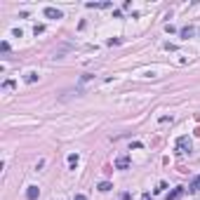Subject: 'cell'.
<instances>
[{
  "mask_svg": "<svg viewBox=\"0 0 200 200\" xmlns=\"http://www.w3.org/2000/svg\"><path fill=\"white\" fill-rule=\"evenodd\" d=\"M165 188H167V184H165V181H160L158 188H155V193H160V191H165Z\"/></svg>",
  "mask_w": 200,
  "mask_h": 200,
  "instance_id": "obj_13",
  "label": "cell"
},
{
  "mask_svg": "<svg viewBox=\"0 0 200 200\" xmlns=\"http://www.w3.org/2000/svg\"><path fill=\"white\" fill-rule=\"evenodd\" d=\"M198 191H200V174L188 184V193H198Z\"/></svg>",
  "mask_w": 200,
  "mask_h": 200,
  "instance_id": "obj_6",
  "label": "cell"
},
{
  "mask_svg": "<svg viewBox=\"0 0 200 200\" xmlns=\"http://www.w3.org/2000/svg\"><path fill=\"white\" fill-rule=\"evenodd\" d=\"M193 151V141L188 137H179L177 139V153H191Z\"/></svg>",
  "mask_w": 200,
  "mask_h": 200,
  "instance_id": "obj_1",
  "label": "cell"
},
{
  "mask_svg": "<svg viewBox=\"0 0 200 200\" xmlns=\"http://www.w3.org/2000/svg\"><path fill=\"white\" fill-rule=\"evenodd\" d=\"M130 198H132L130 193H122V195H120V200H130Z\"/></svg>",
  "mask_w": 200,
  "mask_h": 200,
  "instance_id": "obj_16",
  "label": "cell"
},
{
  "mask_svg": "<svg viewBox=\"0 0 200 200\" xmlns=\"http://www.w3.org/2000/svg\"><path fill=\"white\" fill-rule=\"evenodd\" d=\"M24 80H26L28 85H33V83L38 80V73H26V78H24Z\"/></svg>",
  "mask_w": 200,
  "mask_h": 200,
  "instance_id": "obj_10",
  "label": "cell"
},
{
  "mask_svg": "<svg viewBox=\"0 0 200 200\" xmlns=\"http://www.w3.org/2000/svg\"><path fill=\"white\" fill-rule=\"evenodd\" d=\"M12 87H14V83H12V80H5V83H2V90H12Z\"/></svg>",
  "mask_w": 200,
  "mask_h": 200,
  "instance_id": "obj_11",
  "label": "cell"
},
{
  "mask_svg": "<svg viewBox=\"0 0 200 200\" xmlns=\"http://www.w3.org/2000/svg\"><path fill=\"white\" fill-rule=\"evenodd\" d=\"M141 200H151V193H144V195H141Z\"/></svg>",
  "mask_w": 200,
  "mask_h": 200,
  "instance_id": "obj_18",
  "label": "cell"
},
{
  "mask_svg": "<svg viewBox=\"0 0 200 200\" xmlns=\"http://www.w3.org/2000/svg\"><path fill=\"white\" fill-rule=\"evenodd\" d=\"M97 188H99L101 193H106V191H111V188H113V184H111V181H101V184L97 186Z\"/></svg>",
  "mask_w": 200,
  "mask_h": 200,
  "instance_id": "obj_9",
  "label": "cell"
},
{
  "mask_svg": "<svg viewBox=\"0 0 200 200\" xmlns=\"http://www.w3.org/2000/svg\"><path fill=\"white\" fill-rule=\"evenodd\" d=\"M120 42H122L120 38H111V40H108V45H120Z\"/></svg>",
  "mask_w": 200,
  "mask_h": 200,
  "instance_id": "obj_15",
  "label": "cell"
},
{
  "mask_svg": "<svg viewBox=\"0 0 200 200\" xmlns=\"http://www.w3.org/2000/svg\"><path fill=\"white\" fill-rule=\"evenodd\" d=\"M193 36H195V28L193 26H184V28H181V38L188 40V38H193Z\"/></svg>",
  "mask_w": 200,
  "mask_h": 200,
  "instance_id": "obj_7",
  "label": "cell"
},
{
  "mask_svg": "<svg viewBox=\"0 0 200 200\" xmlns=\"http://www.w3.org/2000/svg\"><path fill=\"white\" fill-rule=\"evenodd\" d=\"M0 50H2V52H10V42H0Z\"/></svg>",
  "mask_w": 200,
  "mask_h": 200,
  "instance_id": "obj_14",
  "label": "cell"
},
{
  "mask_svg": "<svg viewBox=\"0 0 200 200\" xmlns=\"http://www.w3.org/2000/svg\"><path fill=\"white\" fill-rule=\"evenodd\" d=\"M116 167L118 169H127L130 167V155H118L116 158Z\"/></svg>",
  "mask_w": 200,
  "mask_h": 200,
  "instance_id": "obj_4",
  "label": "cell"
},
{
  "mask_svg": "<svg viewBox=\"0 0 200 200\" xmlns=\"http://www.w3.org/2000/svg\"><path fill=\"white\" fill-rule=\"evenodd\" d=\"M42 31H45V26H42V24H38V26H36V28H33V33H36V36H40V33H42Z\"/></svg>",
  "mask_w": 200,
  "mask_h": 200,
  "instance_id": "obj_12",
  "label": "cell"
},
{
  "mask_svg": "<svg viewBox=\"0 0 200 200\" xmlns=\"http://www.w3.org/2000/svg\"><path fill=\"white\" fill-rule=\"evenodd\" d=\"M38 195H40V188H38V186H28L26 188V198L28 200H36Z\"/></svg>",
  "mask_w": 200,
  "mask_h": 200,
  "instance_id": "obj_5",
  "label": "cell"
},
{
  "mask_svg": "<svg viewBox=\"0 0 200 200\" xmlns=\"http://www.w3.org/2000/svg\"><path fill=\"white\" fill-rule=\"evenodd\" d=\"M45 17L47 19H61V10H57V7H45Z\"/></svg>",
  "mask_w": 200,
  "mask_h": 200,
  "instance_id": "obj_2",
  "label": "cell"
},
{
  "mask_svg": "<svg viewBox=\"0 0 200 200\" xmlns=\"http://www.w3.org/2000/svg\"><path fill=\"white\" fill-rule=\"evenodd\" d=\"M75 200H87V198H85L83 193H78V195H75Z\"/></svg>",
  "mask_w": 200,
  "mask_h": 200,
  "instance_id": "obj_17",
  "label": "cell"
},
{
  "mask_svg": "<svg viewBox=\"0 0 200 200\" xmlns=\"http://www.w3.org/2000/svg\"><path fill=\"white\" fill-rule=\"evenodd\" d=\"M78 160H80V158H78V153H71V155H69V167H71V169H75V167H78Z\"/></svg>",
  "mask_w": 200,
  "mask_h": 200,
  "instance_id": "obj_8",
  "label": "cell"
},
{
  "mask_svg": "<svg viewBox=\"0 0 200 200\" xmlns=\"http://www.w3.org/2000/svg\"><path fill=\"white\" fill-rule=\"evenodd\" d=\"M184 191H186L184 186H177V188H174L172 193H167V195H165V200H179L181 195H184Z\"/></svg>",
  "mask_w": 200,
  "mask_h": 200,
  "instance_id": "obj_3",
  "label": "cell"
}]
</instances>
